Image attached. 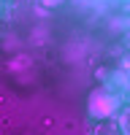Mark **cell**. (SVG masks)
<instances>
[{"instance_id":"cell-1","label":"cell","mask_w":130,"mask_h":135,"mask_svg":"<svg viewBox=\"0 0 130 135\" xmlns=\"http://www.w3.org/2000/svg\"><path fill=\"white\" fill-rule=\"evenodd\" d=\"M46 6H60V3H65V0H43Z\"/></svg>"}]
</instances>
